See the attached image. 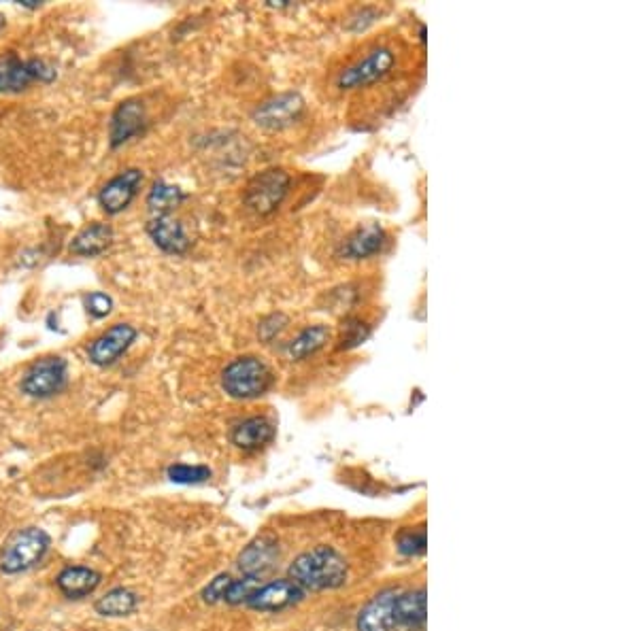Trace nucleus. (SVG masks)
<instances>
[{
	"label": "nucleus",
	"instance_id": "obj_1",
	"mask_svg": "<svg viewBox=\"0 0 638 631\" xmlns=\"http://www.w3.org/2000/svg\"><path fill=\"white\" fill-rule=\"evenodd\" d=\"M349 566L345 557L332 547H315L298 555L288 570V578L302 591H332L347 583Z\"/></svg>",
	"mask_w": 638,
	"mask_h": 631
},
{
	"label": "nucleus",
	"instance_id": "obj_2",
	"mask_svg": "<svg viewBox=\"0 0 638 631\" xmlns=\"http://www.w3.org/2000/svg\"><path fill=\"white\" fill-rule=\"evenodd\" d=\"M273 372L256 355L232 360L222 372V389L232 400H256L273 387Z\"/></svg>",
	"mask_w": 638,
	"mask_h": 631
},
{
	"label": "nucleus",
	"instance_id": "obj_3",
	"mask_svg": "<svg viewBox=\"0 0 638 631\" xmlns=\"http://www.w3.org/2000/svg\"><path fill=\"white\" fill-rule=\"evenodd\" d=\"M49 536L39 527H26L15 532L0 549V570L20 574L35 568L49 551Z\"/></svg>",
	"mask_w": 638,
	"mask_h": 631
},
{
	"label": "nucleus",
	"instance_id": "obj_4",
	"mask_svg": "<svg viewBox=\"0 0 638 631\" xmlns=\"http://www.w3.org/2000/svg\"><path fill=\"white\" fill-rule=\"evenodd\" d=\"M290 175L283 168H266L245 187V204L258 215H271L290 192Z\"/></svg>",
	"mask_w": 638,
	"mask_h": 631
},
{
	"label": "nucleus",
	"instance_id": "obj_5",
	"mask_svg": "<svg viewBox=\"0 0 638 631\" xmlns=\"http://www.w3.org/2000/svg\"><path fill=\"white\" fill-rule=\"evenodd\" d=\"M56 68L43 60H22L15 54L0 56V94H20L32 83H52Z\"/></svg>",
	"mask_w": 638,
	"mask_h": 631
},
{
	"label": "nucleus",
	"instance_id": "obj_6",
	"mask_svg": "<svg viewBox=\"0 0 638 631\" xmlns=\"http://www.w3.org/2000/svg\"><path fill=\"white\" fill-rule=\"evenodd\" d=\"M69 383V366L58 355H47L32 364L22 377V391L30 398H52Z\"/></svg>",
	"mask_w": 638,
	"mask_h": 631
},
{
	"label": "nucleus",
	"instance_id": "obj_7",
	"mask_svg": "<svg viewBox=\"0 0 638 631\" xmlns=\"http://www.w3.org/2000/svg\"><path fill=\"white\" fill-rule=\"evenodd\" d=\"M394 62H396V56L390 47H375L373 51H368V56L364 60L347 66L339 75L337 85L341 90L366 88V85H373L388 75L392 71Z\"/></svg>",
	"mask_w": 638,
	"mask_h": 631
},
{
	"label": "nucleus",
	"instance_id": "obj_8",
	"mask_svg": "<svg viewBox=\"0 0 638 631\" xmlns=\"http://www.w3.org/2000/svg\"><path fill=\"white\" fill-rule=\"evenodd\" d=\"M305 113V100L296 92H283L264 100L254 111V122L264 130H285Z\"/></svg>",
	"mask_w": 638,
	"mask_h": 631
},
{
	"label": "nucleus",
	"instance_id": "obj_9",
	"mask_svg": "<svg viewBox=\"0 0 638 631\" xmlns=\"http://www.w3.org/2000/svg\"><path fill=\"white\" fill-rule=\"evenodd\" d=\"M137 340V330L130 323H115L105 334H100L88 349V357L94 366H111L130 349Z\"/></svg>",
	"mask_w": 638,
	"mask_h": 631
},
{
	"label": "nucleus",
	"instance_id": "obj_10",
	"mask_svg": "<svg viewBox=\"0 0 638 631\" xmlns=\"http://www.w3.org/2000/svg\"><path fill=\"white\" fill-rule=\"evenodd\" d=\"M143 183V173L139 168H126L120 175H115L98 194V204L105 213L117 215L130 207V202L137 198L139 187Z\"/></svg>",
	"mask_w": 638,
	"mask_h": 631
},
{
	"label": "nucleus",
	"instance_id": "obj_11",
	"mask_svg": "<svg viewBox=\"0 0 638 631\" xmlns=\"http://www.w3.org/2000/svg\"><path fill=\"white\" fill-rule=\"evenodd\" d=\"M147 126V115L143 102L137 98H128L117 105L109 124V143L111 147H120L134 136H139Z\"/></svg>",
	"mask_w": 638,
	"mask_h": 631
},
{
	"label": "nucleus",
	"instance_id": "obj_12",
	"mask_svg": "<svg viewBox=\"0 0 638 631\" xmlns=\"http://www.w3.org/2000/svg\"><path fill=\"white\" fill-rule=\"evenodd\" d=\"M302 598H305V591L290 578H281V581L260 585L249 598L247 606L260 612H279L302 602Z\"/></svg>",
	"mask_w": 638,
	"mask_h": 631
},
{
	"label": "nucleus",
	"instance_id": "obj_13",
	"mask_svg": "<svg viewBox=\"0 0 638 631\" xmlns=\"http://www.w3.org/2000/svg\"><path fill=\"white\" fill-rule=\"evenodd\" d=\"M147 234L158 249L171 255H183L192 245L186 228L173 215H156L154 219H149Z\"/></svg>",
	"mask_w": 638,
	"mask_h": 631
},
{
	"label": "nucleus",
	"instance_id": "obj_14",
	"mask_svg": "<svg viewBox=\"0 0 638 631\" xmlns=\"http://www.w3.org/2000/svg\"><path fill=\"white\" fill-rule=\"evenodd\" d=\"M396 595L398 591H385L368 602L358 615V631H396Z\"/></svg>",
	"mask_w": 638,
	"mask_h": 631
},
{
	"label": "nucleus",
	"instance_id": "obj_15",
	"mask_svg": "<svg viewBox=\"0 0 638 631\" xmlns=\"http://www.w3.org/2000/svg\"><path fill=\"white\" fill-rule=\"evenodd\" d=\"M279 559V542L273 536H260L251 544H247L245 551L239 555V568L243 576L262 578L275 566Z\"/></svg>",
	"mask_w": 638,
	"mask_h": 631
},
{
	"label": "nucleus",
	"instance_id": "obj_16",
	"mask_svg": "<svg viewBox=\"0 0 638 631\" xmlns=\"http://www.w3.org/2000/svg\"><path fill=\"white\" fill-rule=\"evenodd\" d=\"M388 241V234L377 224H368L364 228H358L356 232H351L341 249H339V258L343 260H366L371 255L379 253Z\"/></svg>",
	"mask_w": 638,
	"mask_h": 631
},
{
	"label": "nucleus",
	"instance_id": "obj_17",
	"mask_svg": "<svg viewBox=\"0 0 638 631\" xmlns=\"http://www.w3.org/2000/svg\"><path fill=\"white\" fill-rule=\"evenodd\" d=\"M275 438V425L266 417H249L230 432L232 445L241 451H258Z\"/></svg>",
	"mask_w": 638,
	"mask_h": 631
},
{
	"label": "nucleus",
	"instance_id": "obj_18",
	"mask_svg": "<svg viewBox=\"0 0 638 631\" xmlns=\"http://www.w3.org/2000/svg\"><path fill=\"white\" fill-rule=\"evenodd\" d=\"M100 583H103V576L86 566H69L56 576L58 589L69 600L88 598V595H92L100 587Z\"/></svg>",
	"mask_w": 638,
	"mask_h": 631
},
{
	"label": "nucleus",
	"instance_id": "obj_19",
	"mask_svg": "<svg viewBox=\"0 0 638 631\" xmlns=\"http://www.w3.org/2000/svg\"><path fill=\"white\" fill-rule=\"evenodd\" d=\"M426 623V591H398L396 595V631H415Z\"/></svg>",
	"mask_w": 638,
	"mask_h": 631
},
{
	"label": "nucleus",
	"instance_id": "obj_20",
	"mask_svg": "<svg viewBox=\"0 0 638 631\" xmlns=\"http://www.w3.org/2000/svg\"><path fill=\"white\" fill-rule=\"evenodd\" d=\"M113 243V228L109 224H92L83 228L71 243L73 255H83V258H94V255L105 253Z\"/></svg>",
	"mask_w": 638,
	"mask_h": 631
},
{
	"label": "nucleus",
	"instance_id": "obj_21",
	"mask_svg": "<svg viewBox=\"0 0 638 631\" xmlns=\"http://www.w3.org/2000/svg\"><path fill=\"white\" fill-rule=\"evenodd\" d=\"M137 608H139V595L126 587H117V589L107 591L103 598H98L94 604V610L98 612V615L109 617V619L130 617Z\"/></svg>",
	"mask_w": 638,
	"mask_h": 631
},
{
	"label": "nucleus",
	"instance_id": "obj_22",
	"mask_svg": "<svg viewBox=\"0 0 638 631\" xmlns=\"http://www.w3.org/2000/svg\"><path fill=\"white\" fill-rule=\"evenodd\" d=\"M330 340V330L326 326H309L305 330H300L290 343L285 347V355L294 362L305 360V357L317 353Z\"/></svg>",
	"mask_w": 638,
	"mask_h": 631
},
{
	"label": "nucleus",
	"instance_id": "obj_23",
	"mask_svg": "<svg viewBox=\"0 0 638 631\" xmlns=\"http://www.w3.org/2000/svg\"><path fill=\"white\" fill-rule=\"evenodd\" d=\"M188 198V194L177 185H171L166 181H156L147 194V207L158 215H171L173 209Z\"/></svg>",
	"mask_w": 638,
	"mask_h": 631
},
{
	"label": "nucleus",
	"instance_id": "obj_24",
	"mask_svg": "<svg viewBox=\"0 0 638 631\" xmlns=\"http://www.w3.org/2000/svg\"><path fill=\"white\" fill-rule=\"evenodd\" d=\"M209 466H190V464H175L166 470V476L177 485H200L211 479Z\"/></svg>",
	"mask_w": 638,
	"mask_h": 631
},
{
	"label": "nucleus",
	"instance_id": "obj_25",
	"mask_svg": "<svg viewBox=\"0 0 638 631\" xmlns=\"http://www.w3.org/2000/svg\"><path fill=\"white\" fill-rule=\"evenodd\" d=\"M371 336V326L364 323L358 317H349L343 323V332H341V349H354L358 345H362L364 340Z\"/></svg>",
	"mask_w": 638,
	"mask_h": 631
},
{
	"label": "nucleus",
	"instance_id": "obj_26",
	"mask_svg": "<svg viewBox=\"0 0 638 631\" xmlns=\"http://www.w3.org/2000/svg\"><path fill=\"white\" fill-rule=\"evenodd\" d=\"M260 581H262V578H256V576H243V578H239V581H232L228 591H226L224 602H228V604H247L251 595H254V591L262 585Z\"/></svg>",
	"mask_w": 638,
	"mask_h": 631
},
{
	"label": "nucleus",
	"instance_id": "obj_27",
	"mask_svg": "<svg viewBox=\"0 0 638 631\" xmlns=\"http://www.w3.org/2000/svg\"><path fill=\"white\" fill-rule=\"evenodd\" d=\"M396 547L402 555H407V557L424 555L426 553V530L424 527H419V530L400 532V536L396 540Z\"/></svg>",
	"mask_w": 638,
	"mask_h": 631
},
{
	"label": "nucleus",
	"instance_id": "obj_28",
	"mask_svg": "<svg viewBox=\"0 0 638 631\" xmlns=\"http://www.w3.org/2000/svg\"><path fill=\"white\" fill-rule=\"evenodd\" d=\"M234 581V578L230 576V574H220V576H215L213 581L205 587V591H203V600L207 602V604H217V602H224V598H226V591H228V587H230V583Z\"/></svg>",
	"mask_w": 638,
	"mask_h": 631
},
{
	"label": "nucleus",
	"instance_id": "obj_29",
	"mask_svg": "<svg viewBox=\"0 0 638 631\" xmlns=\"http://www.w3.org/2000/svg\"><path fill=\"white\" fill-rule=\"evenodd\" d=\"M285 326H288V317L281 315V313H275V315H268L262 323H260V338L264 340V343H273V340L285 330Z\"/></svg>",
	"mask_w": 638,
	"mask_h": 631
},
{
	"label": "nucleus",
	"instance_id": "obj_30",
	"mask_svg": "<svg viewBox=\"0 0 638 631\" xmlns=\"http://www.w3.org/2000/svg\"><path fill=\"white\" fill-rule=\"evenodd\" d=\"M86 304H88V313H90L92 317H96V319L107 317V315L111 313V309H113V300H111L107 294H103V292L90 294L88 300H86Z\"/></svg>",
	"mask_w": 638,
	"mask_h": 631
}]
</instances>
